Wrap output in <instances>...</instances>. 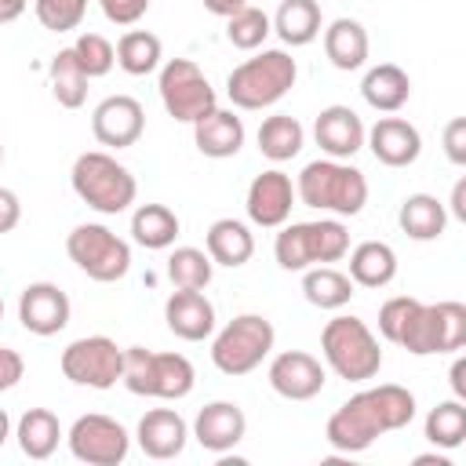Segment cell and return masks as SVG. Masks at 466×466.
Instances as JSON below:
<instances>
[{
    "instance_id": "1",
    "label": "cell",
    "mask_w": 466,
    "mask_h": 466,
    "mask_svg": "<svg viewBox=\"0 0 466 466\" xmlns=\"http://www.w3.org/2000/svg\"><path fill=\"white\" fill-rule=\"evenodd\" d=\"M379 331L415 357L459 353L466 346V306L455 299L419 302L411 295H393L379 306Z\"/></svg>"
},
{
    "instance_id": "2",
    "label": "cell",
    "mask_w": 466,
    "mask_h": 466,
    "mask_svg": "<svg viewBox=\"0 0 466 466\" xmlns=\"http://www.w3.org/2000/svg\"><path fill=\"white\" fill-rule=\"evenodd\" d=\"M411 419H415V393L397 382H379L353 393L331 411L324 426V441L342 455H357L368 451L375 437L404 430Z\"/></svg>"
},
{
    "instance_id": "3",
    "label": "cell",
    "mask_w": 466,
    "mask_h": 466,
    "mask_svg": "<svg viewBox=\"0 0 466 466\" xmlns=\"http://www.w3.org/2000/svg\"><path fill=\"white\" fill-rule=\"evenodd\" d=\"M295 200H302L306 208L328 211L335 218H353L368 204V178L350 160L320 157V160H309L299 171V178H295Z\"/></svg>"
},
{
    "instance_id": "4",
    "label": "cell",
    "mask_w": 466,
    "mask_h": 466,
    "mask_svg": "<svg viewBox=\"0 0 466 466\" xmlns=\"http://www.w3.org/2000/svg\"><path fill=\"white\" fill-rule=\"evenodd\" d=\"M299 80V66L284 47H262L226 76V95L237 109H266L277 106Z\"/></svg>"
},
{
    "instance_id": "5",
    "label": "cell",
    "mask_w": 466,
    "mask_h": 466,
    "mask_svg": "<svg viewBox=\"0 0 466 466\" xmlns=\"http://www.w3.org/2000/svg\"><path fill=\"white\" fill-rule=\"evenodd\" d=\"M69 186L98 215H120L138 197V182H135L131 167H124L109 149H87V153H80L73 160Z\"/></svg>"
},
{
    "instance_id": "6",
    "label": "cell",
    "mask_w": 466,
    "mask_h": 466,
    "mask_svg": "<svg viewBox=\"0 0 466 466\" xmlns=\"http://www.w3.org/2000/svg\"><path fill=\"white\" fill-rule=\"evenodd\" d=\"M320 353H324V364L346 382H368L382 371V346L375 331L353 313H339L324 324Z\"/></svg>"
},
{
    "instance_id": "7",
    "label": "cell",
    "mask_w": 466,
    "mask_h": 466,
    "mask_svg": "<svg viewBox=\"0 0 466 466\" xmlns=\"http://www.w3.org/2000/svg\"><path fill=\"white\" fill-rule=\"evenodd\" d=\"M120 382L135 397H153V400H182L193 393L197 371L189 357L182 353H157L146 346H127L124 350V368Z\"/></svg>"
},
{
    "instance_id": "8",
    "label": "cell",
    "mask_w": 466,
    "mask_h": 466,
    "mask_svg": "<svg viewBox=\"0 0 466 466\" xmlns=\"http://www.w3.org/2000/svg\"><path fill=\"white\" fill-rule=\"evenodd\" d=\"M346 251H350V229L339 218L284 222L273 240L277 266L288 273H302L309 266H331L346 258Z\"/></svg>"
},
{
    "instance_id": "9",
    "label": "cell",
    "mask_w": 466,
    "mask_h": 466,
    "mask_svg": "<svg viewBox=\"0 0 466 466\" xmlns=\"http://www.w3.org/2000/svg\"><path fill=\"white\" fill-rule=\"evenodd\" d=\"M277 331L262 313H237L222 331L211 335V364L237 379L255 371L269 353H273Z\"/></svg>"
},
{
    "instance_id": "10",
    "label": "cell",
    "mask_w": 466,
    "mask_h": 466,
    "mask_svg": "<svg viewBox=\"0 0 466 466\" xmlns=\"http://www.w3.org/2000/svg\"><path fill=\"white\" fill-rule=\"evenodd\" d=\"M66 255L98 284H116L131 269V244L102 222H80L66 237Z\"/></svg>"
},
{
    "instance_id": "11",
    "label": "cell",
    "mask_w": 466,
    "mask_h": 466,
    "mask_svg": "<svg viewBox=\"0 0 466 466\" xmlns=\"http://www.w3.org/2000/svg\"><path fill=\"white\" fill-rule=\"evenodd\" d=\"M157 91H160V102H164L167 116L182 120V124H197L200 116H208L218 106V95H215L211 80L204 76V69L193 58H167L160 66Z\"/></svg>"
},
{
    "instance_id": "12",
    "label": "cell",
    "mask_w": 466,
    "mask_h": 466,
    "mask_svg": "<svg viewBox=\"0 0 466 466\" xmlns=\"http://www.w3.org/2000/svg\"><path fill=\"white\" fill-rule=\"evenodd\" d=\"M62 375L73 386H87V390H113L120 382V368H124V350L109 339V335H84L73 339L62 357H58Z\"/></svg>"
},
{
    "instance_id": "13",
    "label": "cell",
    "mask_w": 466,
    "mask_h": 466,
    "mask_svg": "<svg viewBox=\"0 0 466 466\" xmlns=\"http://www.w3.org/2000/svg\"><path fill=\"white\" fill-rule=\"evenodd\" d=\"M66 441H69L73 459H80L87 466H120L131 451V433L113 415H102V411L80 415L69 426Z\"/></svg>"
},
{
    "instance_id": "14",
    "label": "cell",
    "mask_w": 466,
    "mask_h": 466,
    "mask_svg": "<svg viewBox=\"0 0 466 466\" xmlns=\"http://www.w3.org/2000/svg\"><path fill=\"white\" fill-rule=\"evenodd\" d=\"M146 131V109L131 95H109L91 113V135L106 149H127Z\"/></svg>"
},
{
    "instance_id": "15",
    "label": "cell",
    "mask_w": 466,
    "mask_h": 466,
    "mask_svg": "<svg viewBox=\"0 0 466 466\" xmlns=\"http://www.w3.org/2000/svg\"><path fill=\"white\" fill-rule=\"evenodd\" d=\"M295 208V182L291 175H284L280 167H269L262 175L251 178L248 197H244V211L255 226L262 229H280L291 218Z\"/></svg>"
},
{
    "instance_id": "16",
    "label": "cell",
    "mask_w": 466,
    "mask_h": 466,
    "mask_svg": "<svg viewBox=\"0 0 466 466\" xmlns=\"http://www.w3.org/2000/svg\"><path fill=\"white\" fill-rule=\"evenodd\" d=\"M69 313H73L69 295L51 280H33L18 295V320L29 335H40V339L58 335L69 324Z\"/></svg>"
},
{
    "instance_id": "17",
    "label": "cell",
    "mask_w": 466,
    "mask_h": 466,
    "mask_svg": "<svg viewBox=\"0 0 466 466\" xmlns=\"http://www.w3.org/2000/svg\"><path fill=\"white\" fill-rule=\"evenodd\" d=\"M266 379H269L273 393L284 397V400H313L324 390L328 371H324V364L313 353H306V350H284V353H277L269 360Z\"/></svg>"
},
{
    "instance_id": "18",
    "label": "cell",
    "mask_w": 466,
    "mask_h": 466,
    "mask_svg": "<svg viewBox=\"0 0 466 466\" xmlns=\"http://www.w3.org/2000/svg\"><path fill=\"white\" fill-rule=\"evenodd\" d=\"M248 433V415L237 400H211L197 411L193 426H189V437L211 451V455H226L233 451Z\"/></svg>"
},
{
    "instance_id": "19",
    "label": "cell",
    "mask_w": 466,
    "mask_h": 466,
    "mask_svg": "<svg viewBox=\"0 0 466 466\" xmlns=\"http://www.w3.org/2000/svg\"><path fill=\"white\" fill-rule=\"evenodd\" d=\"M364 146L386 167H411L419 160V153H422V135L404 116H379L364 131Z\"/></svg>"
},
{
    "instance_id": "20",
    "label": "cell",
    "mask_w": 466,
    "mask_h": 466,
    "mask_svg": "<svg viewBox=\"0 0 466 466\" xmlns=\"http://www.w3.org/2000/svg\"><path fill=\"white\" fill-rule=\"evenodd\" d=\"M364 120L350 109V106H324L320 113H317V120H313V138H317V146H320V153L324 157H331V160H350V157H357L360 149H364Z\"/></svg>"
},
{
    "instance_id": "21",
    "label": "cell",
    "mask_w": 466,
    "mask_h": 466,
    "mask_svg": "<svg viewBox=\"0 0 466 466\" xmlns=\"http://www.w3.org/2000/svg\"><path fill=\"white\" fill-rule=\"evenodd\" d=\"M164 320L167 331L182 342H204L215 335V302L204 291H189V288H175L164 302Z\"/></svg>"
},
{
    "instance_id": "22",
    "label": "cell",
    "mask_w": 466,
    "mask_h": 466,
    "mask_svg": "<svg viewBox=\"0 0 466 466\" xmlns=\"http://www.w3.org/2000/svg\"><path fill=\"white\" fill-rule=\"evenodd\" d=\"M135 441L142 448L146 459H157V462H167V459H178L186 451V441H189V422L175 411V408H153L138 419V430H135Z\"/></svg>"
},
{
    "instance_id": "23",
    "label": "cell",
    "mask_w": 466,
    "mask_h": 466,
    "mask_svg": "<svg viewBox=\"0 0 466 466\" xmlns=\"http://www.w3.org/2000/svg\"><path fill=\"white\" fill-rule=\"evenodd\" d=\"M244 120L233 113V109H211L208 116H200L193 124V146L211 157V160H226V157H237L240 146H244Z\"/></svg>"
},
{
    "instance_id": "24",
    "label": "cell",
    "mask_w": 466,
    "mask_h": 466,
    "mask_svg": "<svg viewBox=\"0 0 466 466\" xmlns=\"http://www.w3.org/2000/svg\"><path fill=\"white\" fill-rule=\"evenodd\" d=\"M368 51H371V40H368V29L357 22V18H335L324 25V55L335 69L342 73H353L368 62Z\"/></svg>"
},
{
    "instance_id": "25",
    "label": "cell",
    "mask_w": 466,
    "mask_h": 466,
    "mask_svg": "<svg viewBox=\"0 0 466 466\" xmlns=\"http://www.w3.org/2000/svg\"><path fill=\"white\" fill-rule=\"evenodd\" d=\"M360 95L375 113H397L408 106L411 98V76L397 66V62H379L364 73L360 80Z\"/></svg>"
},
{
    "instance_id": "26",
    "label": "cell",
    "mask_w": 466,
    "mask_h": 466,
    "mask_svg": "<svg viewBox=\"0 0 466 466\" xmlns=\"http://www.w3.org/2000/svg\"><path fill=\"white\" fill-rule=\"evenodd\" d=\"M204 251L211 255L215 266H244L255 255V233L240 218H215L204 233Z\"/></svg>"
},
{
    "instance_id": "27",
    "label": "cell",
    "mask_w": 466,
    "mask_h": 466,
    "mask_svg": "<svg viewBox=\"0 0 466 466\" xmlns=\"http://www.w3.org/2000/svg\"><path fill=\"white\" fill-rule=\"evenodd\" d=\"M350 255V280L353 288H386L397 277V251L386 240H360Z\"/></svg>"
},
{
    "instance_id": "28",
    "label": "cell",
    "mask_w": 466,
    "mask_h": 466,
    "mask_svg": "<svg viewBox=\"0 0 466 466\" xmlns=\"http://www.w3.org/2000/svg\"><path fill=\"white\" fill-rule=\"evenodd\" d=\"M62 437H66V433H62V422H58V415L47 411V408H29V411H22V419L15 422V441H18L22 455H25V459H36V462L51 459V455L58 451V441H62Z\"/></svg>"
},
{
    "instance_id": "29",
    "label": "cell",
    "mask_w": 466,
    "mask_h": 466,
    "mask_svg": "<svg viewBox=\"0 0 466 466\" xmlns=\"http://www.w3.org/2000/svg\"><path fill=\"white\" fill-rule=\"evenodd\" d=\"M397 226L411 240H437L448 226V208L433 193H408L397 208Z\"/></svg>"
},
{
    "instance_id": "30",
    "label": "cell",
    "mask_w": 466,
    "mask_h": 466,
    "mask_svg": "<svg viewBox=\"0 0 466 466\" xmlns=\"http://www.w3.org/2000/svg\"><path fill=\"white\" fill-rule=\"evenodd\" d=\"M273 33L288 44V47H306L320 36L324 18H320V4L317 0H280L277 15L269 18Z\"/></svg>"
},
{
    "instance_id": "31",
    "label": "cell",
    "mask_w": 466,
    "mask_h": 466,
    "mask_svg": "<svg viewBox=\"0 0 466 466\" xmlns=\"http://www.w3.org/2000/svg\"><path fill=\"white\" fill-rule=\"evenodd\" d=\"M255 142H258V153H262L266 160L284 164V160H291V157L302 153V146H306V127H302L291 113H273V116H266V120L258 124Z\"/></svg>"
},
{
    "instance_id": "32",
    "label": "cell",
    "mask_w": 466,
    "mask_h": 466,
    "mask_svg": "<svg viewBox=\"0 0 466 466\" xmlns=\"http://www.w3.org/2000/svg\"><path fill=\"white\" fill-rule=\"evenodd\" d=\"M182 222L167 204H138L131 211V240L146 251H164L175 244Z\"/></svg>"
},
{
    "instance_id": "33",
    "label": "cell",
    "mask_w": 466,
    "mask_h": 466,
    "mask_svg": "<svg viewBox=\"0 0 466 466\" xmlns=\"http://www.w3.org/2000/svg\"><path fill=\"white\" fill-rule=\"evenodd\" d=\"M47 84H51V95L62 109H80L87 102V84L91 76L84 73V66L76 62L73 47H62L58 55H51V66H47Z\"/></svg>"
},
{
    "instance_id": "34",
    "label": "cell",
    "mask_w": 466,
    "mask_h": 466,
    "mask_svg": "<svg viewBox=\"0 0 466 466\" xmlns=\"http://www.w3.org/2000/svg\"><path fill=\"white\" fill-rule=\"evenodd\" d=\"M302 295L317 309H342V306H350V299L357 291H353L350 273H342L335 266H309V269H302Z\"/></svg>"
},
{
    "instance_id": "35",
    "label": "cell",
    "mask_w": 466,
    "mask_h": 466,
    "mask_svg": "<svg viewBox=\"0 0 466 466\" xmlns=\"http://www.w3.org/2000/svg\"><path fill=\"white\" fill-rule=\"evenodd\" d=\"M116 66L127 73V76H146L153 69H160L164 62V44L157 33L149 29H127L120 40H116Z\"/></svg>"
},
{
    "instance_id": "36",
    "label": "cell",
    "mask_w": 466,
    "mask_h": 466,
    "mask_svg": "<svg viewBox=\"0 0 466 466\" xmlns=\"http://www.w3.org/2000/svg\"><path fill=\"white\" fill-rule=\"evenodd\" d=\"M422 433L433 448H444V451L459 448L466 441V404L459 397L441 400L437 408H430V415L422 422Z\"/></svg>"
},
{
    "instance_id": "37",
    "label": "cell",
    "mask_w": 466,
    "mask_h": 466,
    "mask_svg": "<svg viewBox=\"0 0 466 466\" xmlns=\"http://www.w3.org/2000/svg\"><path fill=\"white\" fill-rule=\"evenodd\" d=\"M211 277H215V262H211V255H208L204 248L182 244V248H175V251L167 255V280H171L175 288L204 291V288L211 284Z\"/></svg>"
},
{
    "instance_id": "38",
    "label": "cell",
    "mask_w": 466,
    "mask_h": 466,
    "mask_svg": "<svg viewBox=\"0 0 466 466\" xmlns=\"http://www.w3.org/2000/svg\"><path fill=\"white\" fill-rule=\"evenodd\" d=\"M269 33H273V22H269V15H266L262 7H255V4H244L240 11H233V15L226 18V40H229L233 47H240V51H258Z\"/></svg>"
},
{
    "instance_id": "39",
    "label": "cell",
    "mask_w": 466,
    "mask_h": 466,
    "mask_svg": "<svg viewBox=\"0 0 466 466\" xmlns=\"http://www.w3.org/2000/svg\"><path fill=\"white\" fill-rule=\"evenodd\" d=\"M73 55H76V62L84 66V73L95 80V76H106L113 66H116V51H113V44L102 36V33H80L73 44Z\"/></svg>"
},
{
    "instance_id": "40",
    "label": "cell",
    "mask_w": 466,
    "mask_h": 466,
    "mask_svg": "<svg viewBox=\"0 0 466 466\" xmlns=\"http://www.w3.org/2000/svg\"><path fill=\"white\" fill-rule=\"evenodd\" d=\"M33 15L51 33H69L84 22L87 0H33Z\"/></svg>"
},
{
    "instance_id": "41",
    "label": "cell",
    "mask_w": 466,
    "mask_h": 466,
    "mask_svg": "<svg viewBox=\"0 0 466 466\" xmlns=\"http://www.w3.org/2000/svg\"><path fill=\"white\" fill-rule=\"evenodd\" d=\"M153 0H98L102 15L113 22V25H135L146 11H149Z\"/></svg>"
},
{
    "instance_id": "42",
    "label": "cell",
    "mask_w": 466,
    "mask_h": 466,
    "mask_svg": "<svg viewBox=\"0 0 466 466\" xmlns=\"http://www.w3.org/2000/svg\"><path fill=\"white\" fill-rule=\"evenodd\" d=\"M444 157L462 167L466 164V116H451L444 124Z\"/></svg>"
},
{
    "instance_id": "43",
    "label": "cell",
    "mask_w": 466,
    "mask_h": 466,
    "mask_svg": "<svg viewBox=\"0 0 466 466\" xmlns=\"http://www.w3.org/2000/svg\"><path fill=\"white\" fill-rule=\"evenodd\" d=\"M22 375H25L22 353L11 350V346H0V393H4V390H15V386L22 382Z\"/></svg>"
},
{
    "instance_id": "44",
    "label": "cell",
    "mask_w": 466,
    "mask_h": 466,
    "mask_svg": "<svg viewBox=\"0 0 466 466\" xmlns=\"http://www.w3.org/2000/svg\"><path fill=\"white\" fill-rule=\"evenodd\" d=\"M22 222V200L15 189L0 186V233H11Z\"/></svg>"
},
{
    "instance_id": "45",
    "label": "cell",
    "mask_w": 466,
    "mask_h": 466,
    "mask_svg": "<svg viewBox=\"0 0 466 466\" xmlns=\"http://www.w3.org/2000/svg\"><path fill=\"white\" fill-rule=\"evenodd\" d=\"M451 215L459 218V222H466V178H459L455 186H451Z\"/></svg>"
},
{
    "instance_id": "46",
    "label": "cell",
    "mask_w": 466,
    "mask_h": 466,
    "mask_svg": "<svg viewBox=\"0 0 466 466\" xmlns=\"http://www.w3.org/2000/svg\"><path fill=\"white\" fill-rule=\"evenodd\" d=\"M25 7H29V0H0V25L18 22L25 15Z\"/></svg>"
},
{
    "instance_id": "47",
    "label": "cell",
    "mask_w": 466,
    "mask_h": 466,
    "mask_svg": "<svg viewBox=\"0 0 466 466\" xmlns=\"http://www.w3.org/2000/svg\"><path fill=\"white\" fill-rule=\"evenodd\" d=\"M200 4H204L211 15H218V18H229V15H233V11H240L248 0H200Z\"/></svg>"
},
{
    "instance_id": "48",
    "label": "cell",
    "mask_w": 466,
    "mask_h": 466,
    "mask_svg": "<svg viewBox=\"0 0 466 466\" xmlns=\"http://www.w3.org/2000/svg\"><path fill=\"white\" fill-rule=\"evenodd\" d=\"M462 375H466V360H462V357H455V364H451V390H455V397H459V400L466 397V382H462Z\"/></svg>"
},
{
    "instance_id": "49",
    "label": "cell",
    "mask_w": 466,
    "mask_h": 466,
    "mask_svg": "<svg viewBox=\"0 0 466 466\" xmlns=\"http://www.w3.org/2000/svg\"><path fill=\"white\" fill-rule=\"evenodd\" d=\"M415 466H451L448 455H415Z\"/></svg>"
},
{
    "instance_id": "50",
    "label": "cell",
    "mask_w": 466,
    "mask_h": 466,
    "mask_svg": "<svg viewBox=\"0 0 466 466\" xmlns=\"http://www.w3.org/2000/svg\"><path fill=\"white\" fill-rule=\"evenodd\" d=\"M11 437V419H7V411L0 408V448H4V441Z\"/></svg>"
},
{
    "instance_id": "51",
    "label": "cell",
    "mask_w": 466,
    "mask_h": 466,
    "mask_svg": "<svg viewBox=\"0 0 466 466\" xmlns=\"http://www.w3.org/2000/svg\"><path fill=\"white\" fill-rule=\"evenodd\" d=\"M0 320H4V295H0Z\"/></svg>"
},
{
    "instance_id": "52",
    "label": "cell",
    "mask_w": 466,
    "mask_h": 466,
    "mask_svg": "<svg viewBox=\"0 0 466 466\" xmlns=\"http://www.w3.org/2000/svg\"><path fill=\"white\" fill-rule=\"evenodd\" d=\"M0 164H4V146H0Z\"/></svg>"
}]
</instances>
